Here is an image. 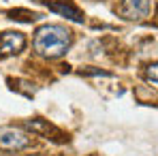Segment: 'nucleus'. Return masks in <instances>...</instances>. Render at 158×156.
Instances as JSON below:
<instances>
[{"instance_id": "obj_3", "label": "nucleus", "mask_w": 158, "mask_h": 156, "mask_svg": "<svg viewBox=\"0 0 158 156\" xmlns=\"http://www.w3.org/2000/svg\"><path fill=\"white\" fill-rule=\"evenodd\" d=\"M118 13L128 22H141L150 15V0H122Z\"/></svg>"}, {"instance_id": "obj_4", "label": "nucleus", "mask_w": 158, "mask_h": 156, "mask_svg": "<svg viewBox=\"0 0 158 156\" xmlns=\"http://www.w3.org/2000/svg\"><path fill=\"white\" fill-rule=\"evenodd\" d=\"M26 47V36L15 30H6L0 34V56H15Z\"/></svg>"}, {"instance_id": "obj_2", "label": "nucleus", "mask_w": 158, "mask_h": 156, "mask_svg": "<svg viewBox=\"0 0 158 156\" xmlns=\"http://www.w3.org/2000/svg\"><path fill=\"white\" fill-rule=\"evenodd\" d=\"M30 137L26 133L17 129H0V150H6V152H19V150H26L30 145Z\"/></svg>"}, {"instance_id": "obj_7", "label": "nucleus", "mask_w": 158, "mask_h": 156, "mask_svg": "<svg viewBox=\"0 0 158 156\" xmlns=\"http://www.w3.org/2000/svg\"><path fill=\"white\" fill-rule=\"evenodd\" d=\"M9 156H19V154H9Z\"/></svg>"}, {"instance_id": "obj_5", "label": "nucleus", "mask_w": 158, "mask_h": 156, "mask_svg": "<svg viewBox=\"0 0 158 156\" xmlns=\"http://www.w3.org/2000/svg\"><path fill=\"white\" fill-rule=\"evenodd\" d=\"M43 4H45L49 11L62 15V17H66V19H71V22H77V24L83 22V13L79 11L71 0H43Z\"/></svg>"}, {"instance_id": "obj_6", "label": "nucleus", "mask_w": 158, "mask_h": 156, "mask_svg": "<svg viewBox=\"0 0 158 156\" xmlns=\"http://www.w3.org/2000/svg\"><path fill=\"white\" fill-rule=\"evenodd\" d=\"M145 77L150 79L152 83H158V62L156 64H150V66L145 69Z\"/></svg>"}, {"instance_id": "obj_1", "label": "nucleus", "mask_w": 158, "mask_h": 156, "mask_svg": "<svg viewBox=\"0 0 158 156\" xmlns=\"http://www.w3.org/2000/svg\"><path fill=\"white\" fill-rule=\"evenodd\" d=\"M73 43V32L60 24H45L34 34V52L43 58H60Z\"/></svg>"}]
</instances>
